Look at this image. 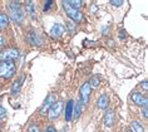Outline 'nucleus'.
Segmentation results:
<instances>
[{
	"mask_svg": "<svg viewBox=\"0 0 148 132\" xmlns=\"http://www.w3.org/2000/svg\"><path fill=\"white\" fill-rule=\"evenodd\" d=\"M8 10H9V18H12L13 21L21 23L24 20V10H23V6L20 5V3L18 1L10 3L8 6Z\"/></svg>",
	"mask_w": 148,
	"mask_h": 132,
	"instance_id": "nucleus-1",
	"label": "nucleus"
},
{
	"mask_svg": "<svg viewBox=\"0 0 148 132\" xmlns=\"http://www.w3.org/2000/svg\"><path fill=\"white\" fill-rule=\"evenodd\" d=\"M62 5H63V8H64V12L66 13V15H68L73 21H75V23H82L84 20V15L82 14V12L78 9H75V8H73L68 1H63Z\"/></svg>",
	"mask_w": 148,
	"mask_h": 132,
	"instance_id": "nucleus-2",
	"label": "nucleus"
},
{
	"mask_svg": "<svg viewBox=\"0 0 148 132\" xmlns=\"http://www.w3.org/2000/svg\"><path fill=\"white\" fill-rule=\"evenodd\" d=\"M16 71V67L14 64V62H4L0 60V78L9 79L14 77Z\"/></svg>",
	"mask_w": 148,
	"mask_h": 132,
	"instance_id": "nucleus-3",
	"label": "nucleus"
},
{
	"mask_svg": "<svg viewBox=\"0 0 148 132\" xmlns=\"http://www.w3.org/2000/svg\"><path fill=\"white\" fill-rule=\"evenodd\" d=\"M16 58H19V50L15 48H6L4 50H1V53H0V60L13 62Z\"/></svg>",
	"mask_w": 148,
	"mask_h": 132,
	"instance_id": "nucleus-4",
	"label": "nucleus"
},
{
	"mask_svg": "<svg viewBox=\"0 0 148 132\" xmlns=\"http://www.w3.org/2000/svg\"><path fill=\"white\" fill-rule=\"evenodd\" d=\"M90 94H92V87L89 82H86L80 87V97H82L80 98V102H82V104H87L89 102Z\"/></svg>",
	"mask_w": 148,
	"mask_h": 132,
	"instance_id": "nucleus-5",
	"label": "nucleus"
},
{
	"mask_svg": "<svg viewBox=\"0 0 148 132\" xmlns=\"http://www.w3.org/2000/svg\"><path fill=\"white\" fill-rule=\"evenodd\" d=\"M62 108H63V102H62V101H57V102H55V103L49 108V111H48L47 115L49 116L50 120H55V118H58L59 115L62 113Z\"/></svg>",
	"mask_w": 148,
	"mask_h": 132,
	"instance_id": "nucleus-6",
	"label": "nucleus"
},
{
	"mask_svg": "<svg viewBox=\"0 0 148 132\" xmlns=\"http://www.w3.org/2000/svg\"><path fill=\"white\" fill-rule=\"evenodd\" d=\"M55 102H57V94L55 93L49 94V96L45 98V101H44L42 108H40V113H42V115H47L48 111H49V108L55 103Z\"/></svg>",
	"mask_w": 148,
	"mask_h": 132,
	"instance_id": "nucleus-7",
	"label": "nucleus"
},
{
	"mask_svg": "<svg viewBox=\"0 0 148 132\" xmlns=\"http://www.w3.org/2000/svg\"><path fill=\"white\" fill-rule=\"evenodd\" d=\"M64 32H65L64 25L57 23V24H54L53 27H51V29H50V35L53 36V38H55V39H59L63 34H64Z\"/></svg>",
	"mask_w": 148,
	"mask_h": 132,
	"instance_id": "nucleus-8",
	"label": "nucleus"
},
{
	"mask_svg": "<svg viewBox=\"0 0 148 132\" xmlns=\"http://www.w3.org/2000/svg\"><path fill=\"white\" fill-rule=\"evenodd\" d=\"M131 98H132V101L134 102L136 104H138V106H147L148 104V100H147V97L146 96H143L142 93H137V92H134V93H132V96H131Z\"/></svg>",
	"mask_w": 148,
	"mask_h": 132,
	"instance_id": "nucleus-9",
	"label": "nucleus"
},
{
	"mask_svg": "<svg viewBox=\"0 0 148 132\" xmlns=\"http://www.w3.org/2000/svg\"><path fill=\"white\" fill-rule=\"evenodd\" d=\"M114 117H116V115H114V111H112V109H108V111L106 112V115H104V124L107 127H112L114 124Z\"/></svg>",
	"mask_w": 148,
	"mask_h": 132,
	"instance_id": "nucleus-10",
	"label": "nucleus"
},
{
	"mask_svg": "<svg viewBox=\"0 0 148 132\" xmlns=\"http://www.w3.org/2000/svg\"><path fill=\"white\" fill-rule=\"evenodd\" d=\"M108 104H109L108 96H107V94H102V96L98 98V101H97V107L99 109H107L108 108Z\"/></svg>",
	"mask_w": 148,
	"mask_h": 132,
	"instance_id": "nucleus-11",
	"label": "nucleus"
},
{
	"mask_svg": "<svg viewBox=\"0 0 148 132\" xmlns=\"http://www.w3.org/2000/svg\"><path fill=\"white\" fill-rule=\"evenodd\" d=\"M28 38H29V42H30V44H33V45H36V47L42 45V39L39 38V35L36 34V33H34V32L29 33Z\"/></svg>",
	"mask_w": 148,
	"mask_h": 132,
	"instance_id": "nucleus-12",
	"label": "nucleus"
},
{
	"mask_svg": "<svg viewBox=\"0 0 148 132\" xmlns=\"http://www.w3.org/2000/svg\"><path fill=\"white\" fill-rule=\"evenodd\" d=\"M73 107H74L73 101L66 102V108H65V120L66 121H72V118H73Z\"/></svg>",
	"mask_w": 148,
	"mask_h": 132,
	"instance_id": "nucleus-13",
	"label": "nucleus"
},
{
	"mask_svg": "<svg viewBox=\"0 0 148 132\" xmlns=\"http://www.w3.org/2000/svg\"><path fill=\"white\" fill-rule=\"evenodd\" d=\"M80 113H82V102L78 101L73 107V120H78Z\"/></svg>",
	"mask_w": 148,
	"mask_h": 132,
	"instance_id": "nucleus-14",
	"label": "nucleus"
},
{
	"mask_svg": "<svg viewBox=\"0 0 148 132\" xmlns=\"http://www.w3.org/2000/svg\"><path fill=\"white\" fill-rule=\"evenodd\" d=\"M9 25V16L6 14L1 13L0 14V30H4Z\"/></svg>",
	"mask_w": 148,
	"mask_h": 132,
	"instance_id": "nucleus-15",
	"label": "nucleus"
},
{
	"mask_svg": "<svg viewBox=\"0 0 148 132\" xmlns=\"http://www.w3.org/2000/svg\"><path fill=\"white\" fill-rule=\"evenodd\" d=\"M23 80H24V78L21 77L20 79H18L16 82L13 84V87H12V94H16L18 92H19L20 88H21V84H23Z\"/></svg>",
	"mask_w": 148,
	"mask_h": 132,
	"instance_id": "nucleus-16",
	"label": "nucleus"
},
{
	"mask_svg": "<svg viewBox=\"0 0 148 132\" xmlns=\"http://www.w3.org/2000/svg\"><path fill=\"white\" fill-rule=\"evenodd\" d=\"M131 126H132V131H134V132H144L143 126L139 122H137V121H133Z\"/></svg>",
	"mask_w": 148,
	"mask_h": 132,
	"instance_id": "nucleus-17",
	"label": "nucleus"
},
{
	"mask_svg": "<svg viewBox=\"0 0 148 132\" xmlns=\"http://www.w3.org/2000/svg\"><path fill=\"white\" fill-rule=\"evenodd\" d=\"M25 4H27V12L30 14V15H34V13H35V10H34V3L33 1H27L25 3Z\"/></svg>",
	"mask_w": 148,
	"mask_h": 132,
	"instance_id": "nucleus-18",
	"label": "nucleus"
},
{
	"mask_svg": "<svg viewBox=\"0 0 148 132\" xmlns=\"http://www.w3.org/2000/svg\"><path fill=\"white\" fill-rule=\"evenodd\" d=\"M99 83H101V78L99 77H93V78L90 79V82H89V84H90V87L92 88H97L98 86H99Z\"/></svg>",
	"mask_w": 148,
	"mask_h": 132,
	"instance_id": "nucleus-19",
	"label": "nucleus"
},
{
	"mask_svg": "<svg viewBox=\"0 0 148 132\" xmlns=\"http://www.w3.org/2000/svg\"><path fill=\"white\" fill-rule=\"evenodd\" d=\"M68 3L73 6V8L78 9V10H79V8H82V5H83V3L79 1V0H72V1H68Z\"/></svg>",
	"mask_w": 148,
	"mask_h": 132,
	"instance_id": "nucleus-20",
	"label": "nucleus"
},
{
	"mask_svg": "<svg viewBox=\"0 0 148 132\" xmlns=\"http://www.w3.org/2000/svg\"><path fill=\"white\" fill-rule=\"evenodd\" d=\"M28 132H40V128L38 127V124H30L29 126V130H28Z\"/></svg>",
	"mask_w": 148,
	"mask_h": 132,
	"instance_id": "nucleus-21",
	"label": "nucleus"
},
{
	"mask_svg": "<svg viewBox=\"0 0 148 132\" xmlns=\"http://www.w3.org/2000/svg\"><path fill=\"white\" fill-rule=\"evenodd\" d=\"M110 4L114 5V6H121L122 4H123V1H121V0H112V1H110Z\"/></svg>",
	"mask_w": 148,
	"mask_h": 132,
	"instance_id": "nucleus-22",
	"label": "nucleus"
},
{
	"mask_svg": "<svg viewBox=\"0 0 148 132\" xmlns=\"http://www.w3.org/2000/svg\"><path fill=\"white\" fill-rule=\"evenodd\" d=\"M51 5H53V1H50V0H49V1H47L45 3V6H44V10H49Z\"/></svg>",
	"mask_w": 148,
	"mask_h": 132,
	"instance_id": "nucleus-23",
	"label": "nucleus"
},
{
	"mask_svg": "<svg viewBox=\"0 0 148 132\" xmlns=\"http://www.w3.org/2000/svg\"><path fill=\"white\" fill-rule=\"evenodd\" d=\"M143 117L144 118H148V107L147 106H144L143 107Z\"/></svg>",
	"mask_w": 148,
	"mask_h": 132,
	"instance_id": "nucleus-24",
	"label": "nucleus"
},
{
	"mask_svg": "<svg viewBox=\"0 0 148 132\" xmlns=\"http://www.w3.org/2000/svg\"><path fill=\"white\" fill-rule=\"evenodd\" d=\"M5 113H6V111H5V108H4V107H3V106H0V120H1V117H3V116H4V115H5Z\"/></svg>",
	"mask_w": 148,
	"mask_h": 132,
	"instance_id": "nucleus-25",
	"label": "nucleus"
},
{
	"mask_svg": "<svg viewBox=\"0 0 148 132\" xmlns=\"http://www.w3.org/2000/svg\"><path fill=\"white\" fill-rule=\"evenodd\" d=\"M45 132H58V131L55 130V128H54L53 126H49V127L47 128V131H45Z\"/></svg>",
	"mask_w": 148,
	"mask_h": 132,
	"instance_id": "nucleus-26",
	"label": "nucleus"
},
{
	"mask_svg": "<svg viewBox=\"0 0 148 132\" xmlns=\"http://www.w3.org/2000/svg\"><path fill=\"white\" fill-rule=\"evenodd\" d=\"M4 44H5V38L4 36H0V48H1Z\"/></svg>",
	"mask_w": 148,
	"mask_h": 132,
	"instance_id": "nucleus-27",
	"label": "nucleus"
},
{
	"mask_svg": "<svg viewBox=\"0 0 148 132\" xmlns=\"http://www.w3.org/2000/svg\"><path fill=\"white\" fill-rule=\"evenodd\" d=\"M143 88H144V91L148 89V82H147V80H144V82H143Z\"/></svg>",
	"mask_w": 148,
	"mask_h": 132,
	"instance_id": "nucleus-28",
	"label": "nucleus"
},
{
	"mask_svg": "<svg viewBox=\"0 0 148 132\" xmlns=\"http://www.w3.org/2000/svg\"><path fill=\"white\" fill-rule=\"evenodd\" d=\"M127 132H133V131H132V130H128V131H127Z\"/></svg>",
	"mask_w": 148,
	"mask_h": 132,
	"instance_id": "nucleus-29",
	"label": "nucleus"
}]
</instances>
